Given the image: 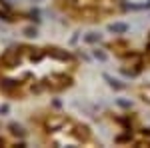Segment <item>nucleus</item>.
Returning a JSON list of instances; mask_svg holds the SVG:
<instances>
[{"mask_svg":"<svg viewBox=\"0 0 150 148\" xmlns=\"http://www.w3.org/2000/svg\"><path fill=\"white\" fill-rule=\"evenodd\" d=\"M84 40L92 44V42H98V40H100V36H98V34H88V36H86V38H84Z\"/></svg>","mask_w":150,"mask_h":148,"instance_id":"7ed1b4c3","label":"nucleus"},{"mask_svg":"<svg viewBox=\"0 0 150 148\" xmlns=\"http://www.w3.org/2000/svg\"><path fill=\"white\" fill-rule=\"evenodd\" d=\"M94 56L100 58V60H104V58H106V54H104V52H100V50H96V52H94Z\"/></svg>","mask_w":150,"mask_h":148,"instance_id":"20e7f679","label":"nucleus"},{"mask_svg":"<svg viewBox=\"0 0 150 148\" xmlns=\"http://www.w3.org/2000/svg\"><path fill=\"white\" fill-rule=\"evenodd\" d=\"M110 30H112V32H116V34H122V32H126V30H128V24H124V22L110 24Z\"/></svg>","mask_w":150,"mask_h":148,"instance_id":"f257e3e1","label":"nucleus"},{"mask_svg":"<svg viewBox=\"0 0 150 148\" xmlns=\"http://www.w3.org/2000/svg\"><path fill=\"white\" fill-rule=\"evenodd\" d=\"M26 34H28V36H34V34H36V30H32V28H28V30H26Z\"/></svg>","mask_w":150,"mask_h":148,"instance_id":"39448f33","label":"nucleus"},{"mask_svg":"<svg viewBox=\"0 0 150 148\" xmlns=\"http://www.w3.org/2000/svg\"><path fill=\"white\" fill-rule=\"evenodd\" d=\"M106 80L110 82V86H112V88H116V90H120V88H124V84H122L120 80H114V78H110V76H106Z\"/></svg>","mask_w":150,"mask_h":148,"instance_id":"f03ea898","label":"nucleus"}]
</instances>
